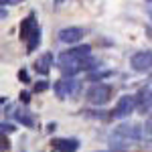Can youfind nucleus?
Returning <instances> with one entry per match:
<instances>
[{
	"instance_id": "nucleus-15",
	"label": "nucleus",
	"mask_w": 152,
	"mask_h": 152,
	"mask_svg": "<svg viewBox=\"0 0 152 152\" xmlns=\"http://www.w3.org/2000/svg\"><path fill=\"white\" fill-rule=\"evenodd\" d=\"M49 89V81H39L35 83V91H47Z\"/></svg>"
},
{
	"instance_id": "nucleus-11",
	"label": "nucleus",
	"mask_w": 152,
	"mask_h": 152,
	"mask_svg": "<svg viewBox=\"0 0 152 152\" xmlns=\"http://www.w3.org/2000/svg\"><path fill=\"white\" fill-rule=\"evenodd\" d=\"M51 65H53V55H51V53H43L41 57L37 59L35 69L39 71L41 75H47L49 71H51Z\"/></svg>"
},
{
	"instance_id": "nucleus-16",
	"label": "nucleus",
	"mask_w": 152,
	"mask_h": 152,
	"mask_svg": "<svg viewBox=\"0 0 152 152\" xmlns=\"http://www.w3.org/2000/svg\"><path fill=\"white\" fill-rule=\"evenodd\" d=\"M2 134H10V132H14V126L12 124H6V122H2Z\"/></svg>"
},
{
	"instance_id": "nucleus-18",
	"label": "nucleus",
	"mask_w": 152,
	"mask_h": 152,
	"mask_svg": "<svg viewBox=\"0 0 152 152\" xmlns=\"http://www.w3.org/2000/svg\"><path fill=\"white\" fill-rule=\"evenodd\" d=\"M20 102L26 105L28 102H31V94H28V91H20Z\"/></svg>"
},
{
	"instance_id": "nucleus-1",
	"label": "nucleus",
	"mask_w": 152,
	"mask_h": 152,
	"mask_svg": "<svg viewBox=\"0 0 152 152\" xmlns=\"http://www.w3.org/2000/svg\"><path fill=\"white\" fill-rule=\"evenodd\" d=\"M140 138H142V128L138 124H120L107 136V146H110V150H128Z\"/></svg>"
},
{
	"instance_id": "nucleus-8",
	"label": "nucleus",
	"mask_w": 152,
	"mask_h": 152,
	"mask_svg": "<svg viewBox=\"0 0 152 152\" xmlns=\"http://www.w3.org/2000/svg\"><path fill=\"white\" fill-rule=\"evenodd\" d=\"M136 110L140 114H148L152 110V89H140L136 95Z\"/></svg>"
},
{
	"instance_id": "nucleus-13",
	"label": "nucleus",
	"mask_w": 152,
	"mask_h": 152,
	"mask_svg": "<svg viewBox=\"0 0 152 152\" xmlns=\"http://www.w3.org/2000/svg\"><path fill=\"white\" fill-rule=\"evenodd\" d=\"M69 53L73 55V57H77V59L91 57V49H89V45H77V47H71Z\"/></svg>"
},
{
	"instance_id": "nucleus-10",
	"label": "nucleus",
	"mask_w": 152,
	"mask_h": 152,
	"mask_svg": "<svg viewBox=\"0 0 152 152\" xmlns=\"http://www.w3.org/2000/svg\"><path fill=\"white\" fill-rule=\"evenodd\" d=\"M35 26H39V24H37L35 12H31V14L24 18L23 23H20V39H23V41H26V39L31 37V33L35 31Z\"/></svg>"
},
{
	"instance_id": "nucleus-19",
	"label": "nucleus",
	"mask_w": 152,
	"mask_h": 152,
	"mask_svg": "<svg viewBox=\"0 0 152 152\" xmlns=\"http://www.w3.org/2000/svg\"><path fill=\"white\" fill-rule=\"evenodd\" d=\"M18 79H20V81H28V73H26L24 69H20L18 71Z\"/></svg>"
},
{
	"instance_id": "nucleus-17",
	"label": "nucleus",
	"mask_w": 152,
	"mask_h": 152,
	"mask_svg": "<svg viewBox=\"0 0 152 152\" xmlns=\"http://www.w3.org/2000/svg\"><path fill=\"white\" fill-rule=\"evenodd\" d=\"M144 130H146V136H148V138H152V116L148 118V122H146Z\"/></svg>"
},
{
	"instance_id": "nucleus-5",
	"label": "nucleus",
	"mask_w": 152,
	"mask_h": 152,
	"mask_svg": "<svg viewBox=\"0 0 152 152\" xmlns=\"http://www.w3.org/2000/svg\"><path fill=\"white\" fill-rule=\"evenodd\" d=\"M130 67L134 71H150L152 69V51H138L130 57Z\"/></svg>"
},
{
	"instance_id": "nucleus-12",
	"label": "nucleus",
	"mask_w": 152,
	"mask_h": 152,
	"mask_svg": "<svg viewBox=\"0 0 152 152\" xmlns=\"http://www.w3.org/2000/svg\"><path fill=\"white\" fill-rule=\"evenodd\" d=\"M39 43H41V28L35 26V31L31 33L28 39H26V53H33V51L39 47Z\"/></svg>"
},
{
	"instance_id": "nucleus-21",
	"label": "nucleus",
	"mask_w": 152,
	"mask_h": 152,
	"mask_svg": "<svg viewBox=\"0 0 152 152\" xmlns=\"http://www.w3.org/2000/svg\"><path fill=\"white\" fill-rule=\"evenodd\" d=\"M148 2H150V4H152V0H148Z\"/></svg>"
},
{
	"instance_id": "nucleus-14",
	"label": "nucleus",
	"mask_w": 152,
	"mask_h": 152,
	"mask_svg": "<svg viewBox=\"0 0 152 152\" xmlns=\"http://www.w3.org/2000/svg\"><path fill=\"white\" fill-rule=\"evenodd\" d=\"M107 75H112V71H91L89 73V79L91 81H97V79H104Z\"/></svg>"
},
{
	"instance_id": "nucleus-9",
	"label": "nucleus",
	"mask_w": 152,
	"mask_h": 152,
	"mask_svg": "<svg viewBox=\"0 0 152 152\" xmlns=\"http://www.w3.org/2000/svg\"><path fill=\"white\" fill-rule=\"evenodd\" d=\"M51 146L61 152H75L79 148V140H75V138H53Z\"/></svg>"
},
{
	"instance_id": "nucleus-3",
	"label": "nucleus",
	"mask_w": 152,
	"mask_h": 152,
	"mask_svg": "<svg viewBox=\"0 0 152 152\" xmlns=\"http://www.w3.org/2000/svg\"><path fill=\"white\" fill-rule=\"evenodd\" d=\"M110 95H112V87L104 83H95L87 89V99L94 105H105L110 102Z\"/></svg>"
},
{
	"instance_id": "nucleus-2",
	"label": "nucleus",
	"mask_w": 152,
	"mask_h": 152,
	"mask_svg": "<svg viewBox=\"0 0 152 152\" xmlns=\"http://www.w3.org/2000/svg\"><path fill=\"white\" fill-rule=\"evenodd\" d=\"M55 95L59 99H69V97H75V95L81 91V81L75 79V77H65V79H59L55 85Z\"/></svg>"
},
{
	"instance_id": "nucleus-6",
	"label": "nucleus",
	"mask_w": 152,
	"mask_h": 152,
	"mask_svg": "<svg viewBox=\"0 0 152 152\" xmlns=\"http://www.w3.org/2000/svg\"><path fill=\"white\" fill-rule=\"evenodd\" d=\"M85 33H83V28L79 26H67V28H61L59 31V41L61 43H67V45H75V43H79Z\"/></svg>"
},
{
	"instance_id": "nucleus-7",
	"label": "nucleus",
	"mask_w": 152,
	"mask_h": 152,
	"mask_svg": "<svg viewBox=\"0 0 152 152\" xmlns=\"http://www.w3.org/2000/svg\"><path fill=\"white\" fill-rule=\"evenodd\" d=\"M8 114H14V118L20 122V124H24L26 128H33L35 126V118H33V114L28 112V110H23V107H14V105H8L6 107V116Z\"/></svg>"
},
{
	"instance_id": "nucleus-20",
	"label": "nucleus",
	"mask_w": 152,
	"mask_h": 152,
	"mask_svg": "<svg viewBox=\"0 0 152 152\" xmlns=\"http://www.w3.org/2000/svg\"><path fill=\"white\" fill-rule=\"evenodd\" d=\"M23 0H2V4H20Z\"/></svg>"
},
{
	"instance_id": "nucleus-4",
	"label": "nucleus",
	"mask_w": 152,
	"mask_h": 152,
	"mask_svg": "<svg viewBox=\"0 0 152 152\" xmlns=\"http://www.w3.org/2000/svg\"><path fill=\"white\" fill-rule=\"evenodd\" d=\"M134 110H136V97H132V95H122V97L118 99L116 107L112 110L110 116L116 118V120H122V118H128Z\"/></svg>"
}]
</instances>
